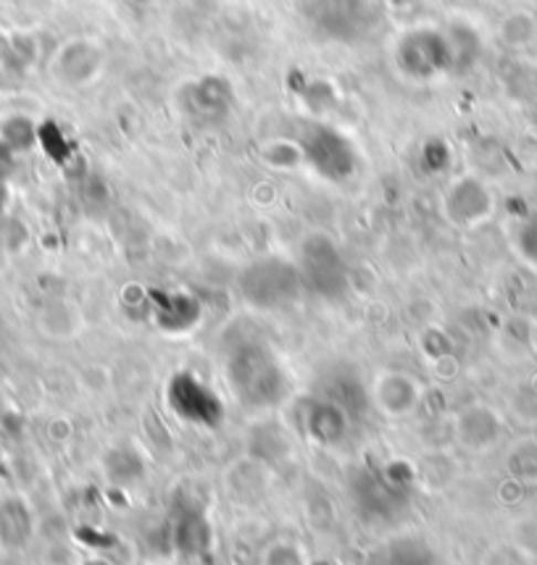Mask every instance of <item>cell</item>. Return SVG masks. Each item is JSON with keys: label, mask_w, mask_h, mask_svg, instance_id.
<instances>
[{"label": "cell", "mask_w": 537, "mask_h": 565, "mask_svg": "<svg viewBox=\"0 0 537 565\" xmlns=\"http://www.w3.org/2000/svg\"><path fill=\"white\" fill-rule=\"evenodd\" d=\"M224 376L240 408L251 413L280 408L291 395V374L264 342L235 344L224 361Z\"/></svg>", "instance_id": "6da1fadb"}, {"label": "cell", "mask_w": 537, "mask_h": 565, "mask_svg": "<svg viewBox=\"0 0 537 565\" xmlns=\"http://www.w3.org/2000/svg\"><path fill=\"white\" fill-rule=\"evenodd\" d=\"M240 295L259 311H282L295 306L306 292L298 264L285 258H261L240 274Z\"/></svg>", "instance_id": "7a4b0ae2"}, {"label": "cell", "mask_w": 537, "mask_h": 565, "mask_svg": "<svg viewBox=\"0 0 537 565\" xmlns=\"http://www.w3.org/2000/svg\"><path fill=\"white\" fill-rule=\"evenodd\" d=\"M298 271L303 277V287L308 292L319 295L325 300H337L348 289V266L340 250L325 234H312L301 245Z\"/></svg>", "instance_id": "3957f363"}, {"label": "cell", "mask_w": 537, "mask_h": 565, "mask_svg": "<svg viewBox=\"0 0 537 565\" xmlns=\"http://www.w3.org/2000/svg\"><path fill=\"white\" fill-rule=\"evenodd\" d=\"M167 405L182 424L198 429H219L224 424V403L201 376L177 371L167 384Z\"/></svg>", "instance_id": "277c9868"}, {"label": "cell", "mask_w": 537, "mask_h": 565, "mask_svg": "<svg viewBox=\"0 0 537 565\" xmlns=\"http://www.w3.org/2000/svg\"><path fill=\"white\" fill-rule=\"evenodd\" d=\"M350 492H354L356 505L367 519L390 521L409 508V487L401 479H396V468L356 473Z\"/></svg>", "instance_id": "5b68a950"}, {"label": "cell", "mask_w": 537, "mask_h": 565, "mask_svg": "<svg viewBox=\"0 0 537 565\" xmlns=\"http://www.w3.org/2000/svg\"><path fill=\"white\" fill-rule=\"evenodd\" d=\"M301 156L306 158L308 167H314L316 174L329 182H343L356 169V153L350 142L327 127H316L306 135V140L301 142Z\"/></svg>", "instance_id": "8992f818"}, {"label": "cell", "mask_w": 537, "mask_h": 565, "mask_svg": "<svg viewBox=\"0 0 537 565\" xmlns=\"http://www.w3.org/2000/svg\"><path fill=\"white\" fill-rule=\"evenodd\" d=\"M301 424H303V431H306V437L312 439L314 445L333 450V447H340L348 443L356 418L350 416L343 405H337L335 399H329L327 395H322L319 392V395L312 397L306 405H303Z\"/></svg>", "instance_id": "52a82bcc"}, {"label": "cell", "mask_w": 537, "mask_h": 565, "mask_svg": "<svg viewBox=\"0 0 537 565\" xmlns=\"http://www.w3.org/2000/svg\"><path fill=\"white\" fill-rule=\"evenodd\" d=\"M445 213L456 226H477L491 218L493 192L477 177L459 179L445 195Z\"/></svg>", "instance_id": "ba28073f"}, {"label": "cell", "mask_w": 537, "mask_h": 565, "mask_svg": "<svg viewBox=\"0 0 537 565\" xmlns=\"http://www.w3.org/2000/svg\"><path fill=\"white\" fill-rule=\"evenodd\" d=\"M504 434V422L487 405H472L456 416V439L466 450L485 452L495 447V443Z\"/></svg>", "instance_id": "9c48e42d"}, {"label": "cell", "mask_w": 537, "mask_h": 565, "mask_svg": "<svg viewBox=\"0 0 537 565\" xmlns=\"http://www.w3.org/2000/svg\"><path fill=\"white\" fill-rule=\"evenodd\" d=\"M371 403H377L388 416H409L419 405V384L406 374H385L371 390Z\"/></svg>", "instance_id": "30bf717a"}, {"label": "cell", "mask_w": 537, "mask_h": 565, "mask_svg": "<svg viewBox=\"0 0 537 565\" xmlns=\"http://www.w3.org/2000/svg\"><path fill=\"white\" fill-rule=\"evenodd\" d=\"M175 544L185 555H203L211 544V526L206 513L196 505H185L175 521Z\"/></svg>", "instance_id": "8fae6325"}, {"label": "cell", "mask_w": 537, "mask_h": 565, "mask_svg": "<svg viewBox=\"0 0 537 565\" xmlns=\"http://www.w3.org/2000/svg\"><path fill=\"white\" fill-rule=\"evenodd\" d=\"M158 327L164 332H190L201 319V306L190 295H164L154 308Z\"/></svg>", "instance_id": "7c38bea8"}, {"label": "cell", "mask_w": 537, "mask_h": 565, "mask_svg": "<svg viewBox=\"0 0 537 565\" xmlns=\"http://www.w3.org/2000/svg\"><path fill=\"white\" fill-rule=\"evenodd\" d=\"M322 395L335 399L337 405H343L350 416L361 418L364 411L371 405V392H367L356 374H329Z\"/></svg>", "instance_id": "4fadbf2b"}, {"label": "cell", "mask_w": 537, "mask_h": 565, "mask_svg": "<svg viewBox=\"0 0 537 565\" xmlns=\"http://www.w3.org/2000/svg\"><path fill=\"white\" fill-rule=\"evenodd\" d=\"M498 34L506 40L508 47H527L537 38V19L522 11L512 13V17L504 19Z\"/></svg>", "instance_id": "5bb4252c"}, {"label": "cell", "mask_w": 537, "mask_h": 565, "mask_svg": "<svg viewBox=\"0 0 537 565\" xmlns=\"http://www.w3.org/2000/svg\"><path fill=\"white\" fill-rule=\"evenodd\" d=\"M508 468L516 479H537V443L525 439L508 452Z\"/></svg>", "instance_id": "9a60e30c"}, {"label": "cell", "mask_w": 537, "mask_h": 565, "mask_svg": "<svg viewBox=\"0 0 537 565\" xmlns=\"http://www.w3.org/2000/svg\"><path fill=\"white\" fill-rule=\"evenodd\" d=\"M385 565H438V561L424 544L401 542L392 547V553L388 555V563Z\"/></svg>", "instance_id": "2e32d148"}, {"label": "cell", "mask_w": 537, "mask_h": 565, "mask_svg": "<svg viewBox=\"0 0 537 565\" xmlns=\"http://www.w3.org/2000/svg\"><path fill=\"white\" fill-rule=\"evenodd\" d=\"M264 565H303V557L293 544H274L266 553Z\"/></svg>", "instance_id": "e0dca14e"}, {"label": "cell", "mask_w": 537, "mask_h": 565, "mask_svg": "<svg viewBox=\"0 0 537 565\" xmlns=\"http://www.w3.org/2000/svg\"><path fill=\"white\" fill-rule=\"evenodd\" d=\"M519 247H522V253H525L527 260L537 264V222L525 226V232L519 234Z\"/></svg>", "instance_id": "ac0fdd59"}, {"label": "cell", "mask_w": 537, "mask_h": 565, "mask_svg": "<svg viewBox=\"0 0 537 565\" xmlns=\"http://www.w3.org/2000/svg\"><path fill=\"white\" fill-rule=\"evenodd\" d=\"M535 342H537V329H535Z\"/></svg>", "instance_id": "d6986e66"}]
</instances>
